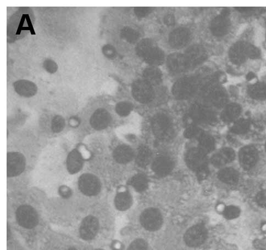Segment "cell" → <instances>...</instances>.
Masks as SVG:
<instances>
[{
    "instance_id": "obj_40",
    "label": "cell",
    "mask_w": 266,
    "mask_h": 250,
    "mask_svg": "<svg viewBox=\"0 0 266 250\" xmlns=\"http://www.w3.org/2000/svg\"><path fill=\"white\" fill-rule=\"evenodd\" d=\"M59 194L64 199H68L72 194V190L68 187L62 186L59 188Z\"/></svg>"
},
{
    "instance_id": "obj_43",
    "label": "cell",
    "mask_w": 266,
    "mask_h": 250,
    "mask_svg": "<svg viewBox=\"0 0 266 250\" xmlns=\"http://www.w3.org/2000/svg\"><path fill=\"white\" fill-rule=\"evenodd\" d=\"M96 250H104V249H96Z\"/></svg>"
},
{
    "instance_id": "obj_29",
    "label": "cell",
    "mask_w": 266,
    "mask_h": 250,
    "mask_svg": "<svg viewBox=\"0 0 266 250\" xmlns=\"http://www.w3.org/2000/svg\"><path fill=\"white\" fill-rule=\"evenodd\" d=\"M130 184L138 192H142L148 188V181L143 175L138 174L131 178Z\"/></svg>"
},
{
    "instance_id": "obj_42",
    "label": "cell",
    "mask_w": 266,
    "mask_h": 250,
    "mask_svg": "<svg viewBox=\"0 0 266 250\" xmlns=\"http://www.w3.org/2000/svg\"><path fill=\"white\" fill-rule=\"evenodd\" d=\"M69 250H77V249L75 248H71L69 249Z\"/></svg>"
},
{
    "instance_id": "obj_37",
    "label": "cell",
    "mask_w": 266,
    "mask_h": 250,
    "mask_svg": "<svg viewBox=\"0 0 266 250\" xmlns=\"http://www.w3.org/2000/svg\"><path fill=\"white\" fill-rule=\"evenodd\" d=\"M151 9L149 8H144V7H140V8H136L135 12L136 15L140 17L143 18L148 15L151 12Z\"/></svg>"
},
{
    "instance_id": "obj_19",
    "label": "cell",
    "mask_w": 266,
    "mask_h": 250,
    "mask_svg": "<svg viewBox=\"0 0 266 250\" xmlns=\"http://www.w3.org/2000/svg\"><path fill=\"white\" fill-rule=\"evenodd\" d=\"M174 162L170 157L159 156L155 158L152 164V170L158 176L169 175L174 169Z\"/></svg>"
},
{
    "instance_id": "obj_28",
    "label": "cell",
    "mask_w": 266,
    "mask_h": 250,
    "mask_svg": "<svg viewBox=\"0 0 266 250\" xmlns=\"http://www.w3.org/2000/svg\"><path fill=\"white\" fill-rule=\"evenodd\" d=\"M198 148L205 154L211 152L215 148V141L213 138L208 135L203 134L198 138Z\"/></svg>"
},
{
    "instance_id": "obj_33",
    "label": "cell",
    "mask_w": 266,
    "mask_h": 250,
    "mask_svg": "<svg viewBox=\"0 0 266 250\" xmlns=\"http://www.w3.org/2000/svg\"><path fill=\"white\" fill-rule=\"evenodd\" d=\"M203 134V132L198 128L191 126L185 131L184 136L188 139H191V138H198Z\"/></svg>"
},
{
    "instance_id": "obj_44",
    "label": "cell",
    "mask_w": 266,
    "mask_h": 250,
    "mask_svg": "<svg viewBox=\"0 0 266 250\" xmlns=\"http://www.w3.org/2000/svg\"><path fill=\"white\" fill-rule=\"evenodd\" d=\"M265 149H266V145H265Z\"/></svg>"
},
{
    "instance_id": "obj_41",
    "label": "cell",
    "mask_w": 266,
    "mask_h": 250,
    "mask_svg": "<svg viewBox=\"0 0 266 250\" xmlns=\"http://www.w3.org/2000/svg\"><path fill=\"white\" fill-rule=\"evenodd\" d=\"M164 23L168 26H172L175 23V17L172 15H166L164 19Z\"/></svg>"
},
{
    "instance_id": "obj_36",
    "label": "cell",
    "mask_w": 266,
    "mask_h": 250,
    "mask_svg": "<svg viewBox=\"0 0 266 250\" xmlns=\"http://www.w3.org/2000/svg\"><path fill=\"white\" fill-rule=\"evenodd\" d=\"M104 55L109 59H113L116 56V51L112 46L106 45L103 48Z\"/></svg>"
},
{
    "instance_id": "obj_5",
    "label": "cell",
    "mask_w": 266,
    "mask_h": 250,
    "mask_svg": "<svg viewBox=\"0 0 266 250\" xmlns=\"http://www.w3.org/2000/svg\"><path fill=\"white\" fill-rule=\"evenodd\" d=\"M137 53L145 62L154 67L161 64L164 61V54L162 50L149 39H143L139 43Z\"/></svg>"
},
{
    "instance_id": "obj_34",
    "label": "cell",
    "mask_w": 266,
    "mask_h": 250,
    "mask_svg": "<svg viewBox=\"0 0 266 250\" xmlns=\"http://www.w3.org/2000/svg\"><path fill=\"white\" fill-rule=\"evenodd\" d=\"M43 68L50 74H55L58 69V66L56 62L51 59H46L43 62Z\"/></svg>"
},
{
    "instance_id": "obj_26",
    "label": "cell",
    "mask_w": 266,
    "mask_h": 250,
    "mask_svg": "<svg viewBox=\"0 0 266 250\" xmlns=\"http://www.w3.org/2000/svg\"><path fill=\"white\" fill-rule=\"evenodd\" d=\"M219 179L222 182L235 185L239 180V175L237 171L231 168H225L220 171L218 174Z\"/></svg>"
},
{
    "instance_id": "obj_16",
    "label": "cell",
    "mask_w": 266,
    "mask_h": 250,
    "mask_svg": "<svg viewBox=\"0 0 266 250\" xmlns=\"http://www.w3.org/2000/svg\"><path fill=\"white\" fill-rule=\"evenodd\" d=\"M184 56L189 69L194 68L201 64L205 60L206 54L201 46L194 45L186 51Z\"/></svg>"
},
{
    "instance_id": "obj_15",
    "label": "cell",
    "mask_w": 266,
    "mask_h": 250,
    "mask_svg": "<svg viewBox=\"0 0 266 250\" xmlns=\"http://www.w3.org/2000/svg\"><path fill=\"white\" fill-rule=\"evenodd\" d=\"M13 88L16 94L24 98L35 97L38 93L37 85L28 80H19L13 83Z\"/></svg>"
},
{
    "instance_id": "obj_6",
    "label": "cell",
    "mask_w": 266,
    "mask_h": 250,
    "mask_svg": "<svg viewBox=\"0 0 266 250\" xmlns=\"http://www.w3.org/2000/svg\"><path fill=\"white\" fill-rule=\"evenodd\" d=\"M188 167L197 173L198 178H205L208 175L206 154L198 148H191L185 156Z\"/></svg>"
},
{
    "instance_id": "obj_7",
    "label": "cell",
    "mask_w": 266,
    "mask_h": 250,
    "mask_svg": "<svg viewBox=\"0 0 266 250\" xmlns=\"http://www.w3.org/2000/svg\"><path fill=\"white\" fill-rule=\"evenodd\" d=\"M151 127L153 133L159 140L168 141L174 137V128L168 115L164 114L156 115L152 118Z\"/></svg>"
},
{
    "instance_id": "obj_27",
    "label": "cell",
    "mask_w": 266,
    "mask_h": 250,
    "mask_svg": "<svg viewBox=\"0 0 266 250\" xmlns=\"http://www.w3.org/2000/svg\"><path fill=\"white\" fill-rule=\"evenodd\" d=\"M115 203L116 208L119 211H125L129 209L132 204V197L127 191H124L117 194Z\"/></svg>"
},
{
    "instance_id": "obj_25",
    "label": "cell",
    "mask_w": 266,
    "mask_h": 250,
    "mask_svg": "<svg viewBox=\"0 0 266 250\" xmlns=\"http://www.w3.org/2000/svg\"><path fill=\"white\" fill-rule=\"evenodd\" d=\"M152 151L148 147L142 146L138 150L136 162L141 168L147 166L152 160Z\"/></svg>"
},
{
    "instance_id": "obj_20",
    "label": "cell",
    "mask_w": 266,
    "mask_h": 250,
    "mask_svg": "<svg viewBox=\"0 0 266 250\" xmlns=\"http://www.w3.org/2000/svg\"><path fill=\"white\" fill-rule=\"evenodd\" d=\"M189 115L192 122L198 123L210 122L212 118V114L208 109L196 104L191 107Z\"/></svg>"
},
{
    "instance_id": "obj_18",
    "label": "cell",
    "mask_w": 266,
    "mask_h": 250,
    "mask_svg": "<svg viewBox=\"0 0 266 250\" xmlns=\"http://www.w3.org/2000/svg\"><path fill=\"white\" fill-rule=\"evenodd\" d=\"M190 37V32L187 29L177 28L171 33L169 43L172 47L181 49L189 43Z\"/></svg>"
},
{
    "instance_id": "obj_31",
    "label": "cell",
    "mask_w": 266,
    "mask_h": 250,
    "mask_svg": "<svg viewBox=\"0 0 266 250\" xmlns=\"http://www.w3.org/2000/svg\"><path fill=\"white\" fill-rule=\"evenodd\" d=\"M121 35L126 41L130 43H136L139 38V33L130 28H124L121 31Z\"/></svg>"
},
{
    "instance_id": "obj_12",
    "label": "cell",
    "mask_w": 266,
    "mask_h": 250,
    "mask_svg": "<svg viewBox=\"0 0 266 250\" xmlns=\"http://www.w3.org/2000/svg\"><path fill=\"white\" fill-rule=\"evenodd\" d=\"M208 232L202 225H195L190 228L185 233L184 241L190 247L201 246L207 238Z\"/></svg>"
},
{
    "instance_id": "obj_21",
    "label": "cell",
    "mask_w": 266,
    "mask_h": 250,
    "mask_svg": "<svg viewBox=\"0 0 266 250\" xmlns=\"http://www.w3.org/2000/svg\"><path fill=\"white\" fill-rule=\"evenodd\" d=\"M169 69L174 73H181L189 69L184 55L175 53L170 55L167 60Z\"/></svg>"
},
{
    "instance_id": "obj_2",
    "label": "cell",
    "mask_w": 266,
    "mask_h": 250,
    "mask_svg": "<svg viewBox=\"0 0 266 250\" xmlns=\"http://www.w3.org/2000/svg\"><path fill=\"white\" fill-rule=\"evenodd\" d=\"M35 17L28 8L19 9L9 19L8 24L9 40L13 42L22 39L34 30Z\"/></svg>"
},
{
    "instance_id": "obj_10",
    "label": "cell",
    "mask_w": 266,
    "mask_h": 250,
    "mask_svg": "<svg viewBox=\"0 0 266 250\" xmlns=\"http://www.w3.org/2000/svg\"><path fill=\"white\" fill-rule=\"evenodd\" d=\"M162 216L159 211L154 208H149L144 211L141 216L143 227L149 231H156L162 225Z\"/></svg>"
},
{
    "instance_id": "obj_4",
    "label": "cell",
    "mask_w": 266,
    "mask_h": 250,
    "mask_svg": "<svg viewBox=\"0 0 266 250\" xmlns=\"http://www.w3.org/2000/svg\"><path fill=\"white\" fill-rule=\"evenodd\" d=\"M112 119L111 115L107 109L102 107L95 109L89 116L87 127L80 133L79 139L83 140L88 136L108 129Z\"/></svg>"
},
{
    "instance_id": "obj_23",
    "label": "cell",
    "mask_w": 266,
    "mask_h": 250,
    "mask_svg": "<svg viewBox=\"0 0 266 250\" xmlns=\"http://www.w3.org/2000/svg\"><path fill=\"white\" fill-rule=\"evenodd\" d=\"M235 151L230 148H225L213 156L211 162L216 167H221L235 159Z\"/></svg>"
},
{
    "instance_id": "obj_8",
    "label": "cell",
    "mask_w": 266,
    "mask_h": 250,
    "mask_svg": "<svg viewBox=\"0 0 266 250\" xmlns=\"http://www.w3.org/2000/svg\"><path fill=\"white\" fill-rule=\"evenodd\" d=\"M16 218L19 225L26 229L34 228L39 223L37 211L28 204H22L17 207Z\"/></svg>"
},
{
    "instance_id": "obj_24",
    "label": "cell",
    "mask_w": 266,
    "mask_h": 250,
    "mask_svg": "<svg viewBox=\"0 0 266 250\" xmlns=\"http://www.w3.org/2000/svg\"><path fill=\"white\" fill-rule=\"evenodd\" d=\"M143 76L144 80L151 85H158L162 80V72L154 66L146 68L143 72Z\"/></svg>"
},
{
    "instance_id": "obj_14",
    "label": "cell",
    "mask_w": 266,
    "mask_h": 250,
    "mask_svg": "<svg viewBox=\"0 0 266 250\" xmlns=\"http://www.w3.org/2000/svg\"><path fill=\"white\" fill-rule=\"evenodd\" d=\"M85 161L81 151L77 148L71 150L66 158V168L71 175L82 171Z\"/></svg>"
},
{
    "instance_id": "obj_17",
    "label": "cell",
    "mask_w": 266,
    "mask_h": 250,
    "mask_svg": "<svg viewBox=\"0 0 266 250\" xmlns=\"http://www.w3.org/2000/svg\"><path fill=\"white\" fill-rule=\"evenodd\" d=\"M257 160V151L254 147H245L239 153V161L242 166L245 170H250L253 168Z\"/></svg>"
},
{
    "instance_id": "obj_30",
    "label": "cell",
    "mask_w": 266,
    "mask_h": 250,
    "mask_svg": "<svg viewBox=\"0 0 266 250\" xmlns=\"http://www.w3.org/2000/svg\"><path fill=\"white\" fill-rule=\"evenodd\" d=\"M132 109L130 103L126 102H121L116 105L115 110L116 113L122 117L127 116L130 114Z\"/></svg>"
},
{
    "instance_id": "obj_38",
    "label": "cell",
    "mask_w": 266,
    "mask_h": 250,
    "mask_svg": "<svg viewBox=\"0 0 266 250\" xmlns=\"http://www.w3.org/2000/svg\"><path fill=\"white\" fill-rule=\"evenodd\" d=\"M256 201L259 205L266 209V190L262 191L257 194Z\"/></svg>"
},
{
    "instance_id": "obj_3",
    "label": "cell",
    "mask_w": 266,
    "mask_h": 250,
    "mask_svg": "<svg viewBox=\"0 0 266 250\" xmlns=\"http://www.w3.org/2000/svg\"><path fill=\"white\" fill-rule=\"evenodd\" d=\"M95 168L90 163L78 179V188L82 194L88 197L95 196L101 193L102 183Z\"/></svg>"
},
{
    "instance_id": "obj_11",
    "label": "cell",
    "mask_w": 266,
    "mask_h": 250,
    "mask_svg": "<svg viewBox=\"0 0 266 250\" xmlns=\"http://www.w3.org/2000/svg\"><path fill=\"white\" fill-rule=\"evenodd\" d=\"M132 94L136 100L142 103H148L154 97L152 85L144 80H137L132 85Z\"/></svg>"
},
{
    "instance_id": "obj_1",
    "label": "cell",
    "mask_w": 266,
    "mask_h": 250,
    "mask_svg": "<svg viewBox=\"0 0 266 250\" xmlns=\"http://www.w3.org/2000/svg\"><path fill=\"white\" fill-rule=\"evenodd\" d=\"M46 140L41 133L31 131H19L9 134L7 147L9 183L29 180Z\"/></svg>"
},
{
    "instance_id": "obj_35",
    "label": "cell",
    "mask_w": 266,
    "mask_h": 250,
    "mask_svg": "<svg viewBox=\"0 0 266 250\" xmlns=\"http://www.w3.org/2000/svg\"><path fill=\"white\" fill-rule=\"evenodd\" d=\"M128 250H148V245L142 239H137L130 245Z\"/></svg>"
},
{
    "instance_id": "obj_9",
    "label": "cell",
    "mask_w": 266,
    "mask_h": 250,
    "mask_svg": "<svg viewBox=\"0 0 266 250\" xmlns=\"http://www.w3.org/2000/svg\"><path fill=\"white\" fill-rule=\"evenodd\" d=\"M197 89L195 78L184 77L179 79L174 85L172 92L178 100H187L193 96Z\"/></svg>"
},
{
    "instance_id": "obj_39",
    "label": "cell",
    "mask_w": 266,
    "mask_h": 250,
    "mask_svg": "<svg viewBox=\"0 0 266 250\" xmlns=\"http://www.w3.org/2000/svg\"><path fill=\"white\" fill-rule=\"evenodd\" d=\"M236 114V109L234 108H229L226 110L223 114L224 120L229 121L234 118Z\"/></svg>"
},
{
    "instance_id": "obj_13",
    "label": "cell",
    "mask_w": 266,
    "mask_h": 250,
    "mask_svg": "<svg viewBox=\"0 0 266 250\" xmlns=\"http://www.w3.org/2000/svg\"><path fill=\"white\" fill-rule=\"evenodd\" d=\"M99 228V222L96 217L89 215L83 220L80 227V235L85 240H90L96 236Z\"/></svg>"
},
{
    "instance_id": "obj_32",
    "label": "cell",
    "mask_w": 266,
    "mask_h": 250,
    "mask_svg": "<svg viewBox=\"0 0 266 250\" xmlns=\"http://www.w3.org/2000/svg\"><path fill=\"white\" fill-rule=\"evenodd\" d=\"M224 215L226 219L232 220L240 215V210L235 206H228L224 209Z\"/></svg>"
},
{
    "instance_id": "obj_22",
    "label": "cell",
    "mask_w": 266,
    "mask_h": 250,
    "mask_svg": "<svg viewBox=\"0 0 266 250\" xmlns=\"http://www.w3.org/2000/svg\"><path fill=\"white\" fill-rule=\"evenodd\" d=\"M134 151L124 144L118 145L112 153L113 159L118 164H124L130 162L134 158Z\"/></svg>"
}]
</instances>
